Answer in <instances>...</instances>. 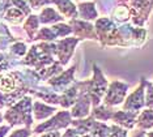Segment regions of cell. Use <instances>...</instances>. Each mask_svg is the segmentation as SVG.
<instances>
[{
  "mask_svg": "<svg viewBox=\"0 0 153 137\" xmlns=\"http://www.w3.org/2000/svg\"><path fill=\"white\" fill-rule=\"evenodd\" d=\"M147 137H153V129L151 132H147Z\"/></svg>",
  "mask_w": 153,
  "mask_h": 137,
  "instance_id": "4dcf8cb0",
  "label": "cell"
},
{
  "mask_svg": "<svg viewBox=\"0 0 153 137\" xmlns=\"http://www.w3.org/2000/svg\"><path fill=\"white\" fill-rule=\"evenodd\" d=\"M114 112H115V110H113V107L106 106V104H98V106L93 107L90 115L97 121H107V120H111Z\"/></svg>",
  "mask_w": 153,
  "mask_h": 137,
  "instance_id": "2e32d148",
  "label": "cell"
},
{
  "mask_svg": "<svg viewBox=\"0 0 153 137\" xmlns=\"http://www.w3.org/2000/svg\"><path fill=\"white\" fill-rule=\"evenodd\" d=\"M75 69H76V65L71 67L67 71L59 73L58 76L53 77V78L48 81V85H51V87H53V90L55 93H58V91L63 93L64 90H67L69 87L71 82H75V78H74Z\"/></svg>",
  "mask_w": 153,
  "mask_h": 137,
  "instance_id": "52a82bcc",
  "label": "cell"
},
{
  "mask_svg": "<svg viewBox=\"0 0 153 137\" xmlns=\"http://www.w3.org/2000/svg\"><path fill=\"white\" fill-rule=\"evenodd\" d=\"M75 84L79 89V97L76 99L75 104L72 106L71 116L72 119H84L90 115V103H92V101H90L88 91L85 89H82L81 86H79V84L76 81Z\"/></svg>",
  "mask_w": 153,
  "mask_h": 137,
  "instance_id": "5b68a950",
  "label": "cell"
},
{
  "mask_svg": "<svg viewBox=\"0 0 153 137\" xmlns=\"http://www.w3.org/2000/svg\"><path fill=\"white\" fill-rule=\"evenodd\" d=\"M110 137H128L127 129L119 127L117 124L110 125Z\"/></svg>",
  "mask_w": 153,
  "mask_h": 137,
  "instance_id": "603a6c76",
  "label": "cell"
},
{
  "mask_svg": "<svg viewBox=\"0 0 153 137\" xmlns=\"http://www.w3.org/2000/svg\"><path fill=\"white\" fill-rule=\"evenodd\" d=\"M9 129H11V125H1L0 127V137H5Z\"/></svg>",
  "mask_w": 153,
  "mask_h": 137,
  "instance_id": "f546056e",
  "label": "cell"
},
{
  "mask_svg": "<svg viewBox=\"0 0 153 137\" xmlns=\"http://www.w3.org/2000/svg\"><path fill=\"white\" fill-rule=\"evenodd\" d=\"M96 121H97L96 119L93 118L92 115H89V116H86L84 119H72L71 127L74 128L80 136L89 135V133L92 132L93 127H94Z\"/></svg>",
  "mask_w": 153,
  "mask_h": 137,
  "instance_id": "8fae6325",
  "label": "cell"
},
{
  "mask_svg": "<svg viewBox=\"0 0 153 137\" xmlns=\"http://www.w3.org/2000/svg\"><path fill=\"white\" fill-rule=\"evenodd\" d=\"M136 128L143 131L153 129V108H145L139 112L136 118Z\"/></svg>",
  "mask_w": 153,
  "mask_h": 137,
  "instance_id": "4fadbf2b",
  "label": "cell"
},
{
  "mask_svg": "<svg viewBox=\"0 0 153 137\" xmlns=\"http://www.w3.org/2000/svg\"><path fill=\"white\" fill-rule=\"evenodd\" d=\"M30 135H32V131H30L29 128L25 127V128H21V129L15 131L9 137H29Z\"/></svg>",
  "mask_w": 153,
  "mask_h": 137,
  "instance_id": "d4e9b609",
  "label": "cell"
},
{
  "mask_svg": "<svg viewBox=\"0 0 153 137\" xmlns=\"http://www.w3.org/2000/svg\"><path fill=\"white\" fill-rule=\"evenodd\" d=\"M39 21L42 24H58L59 21H64V17H62L54 8L46 7V8L41 12Z\"/></svg>",
  "mask_w": 153,
  "mask_h": 137,
  "instance_id": "ac0fdd59",
  "label": "cell"
},
{
  "mask_svg": "<svg viewBox=\"0 0 153 137\" xmlns=\"http://www.w3.org/2000/svg\"><path fill=\"white\" fill-rule=\"evenodd\" d=\"M79 38H64L59 41L56 44V56L59 58V63L62 65L67 64L69 58L75 51V46L79 43Z\"/></svg>",
  "mask_w": 153,
  "mask_h": 137,
  "instance_id": "9c48e42d",
  "label": "cell"
},
{
  "mask_svg": "<svg viewBox=\"0 0 153 137\" xmlns=\"http://www.w3.org/2000/svg\"><path fill=\"white\" fill-rule=\"evenodd\" d=\"M62 137H80V135L72 127L71 128L68 127V128H65V132L62 135Z\"/></svg>",
  "mask_w": 153,
  "mask_h": 137,
  "instance_id": "4316f807",
  "label": "cell"
},
{
  "mask_svg": "<svg viewBox=\"0 0 153 137\" xmlns=\"http://www.w3.org/2000/svg\"><path fill=\"white\" fill-rule=\"evenodd\" d=\"M38 26H39V19H38L37 16H34V15L29 16V19L26 20L24 27H25V30L27 31V34H29L30 39H34L36 33L38 31Z\"/></svg>",
  "mask_w": 153,
  "mask_h": 137,
  "instance_id": "ffe728a7",
  "label": "cell"
},
{
  "mask_svg": "<svg viewBox=\"0 0 153 137\" xmlns=\"http://www.w3.org/2000/svg\"><path fill=\"white\" fill-rule=\"evenodd\" d=\"M139 112H131V111H124V110H118L114 112L111 120L114 124L119 125V127L127 129V131H132L136 127V118Z\"/></svg>",
  "mask_w": 153,
  "mask_h": 137,
  "instance_id": "30bf717a",
  "label": "cell"
},
{
  "mask_svg": "<svg viewBox=\"0 0 153 137\" xmlns=\"http://www.w3.org/2000/svg\"><path fill=\"white\" fill-rule=\"evenodd\" d=\"M41 137H62V133L59 132V131H50V132L42 133Z\"/></svg>",
  "mask_w": 153,
  "mask_h": 137,
  "instance_id": "f1b7e54d",
  "label": "cell"
},
{
  "mask_svg": "<svg viewBox=\"0 0 153 137\" xmlns=\"http://www.w3.org/2000/svg\"><path fill=\"white\" fill-rule=\"evenodd\" d=\"M89 135L92 137H110V125H107L105 121H96Z\"/></svg>",
  "mask_w": 153,
  "mask_h": 137,
  "instance_id": "d6986e66",
  "label": "cell"
},
{
  "mask_svg": "<svg viewBox=\"0 0 153 137\" xmlns=\"http://www.w3.org/2000/svg\"><path fill=\"white\" fill-rule=\"evenodd\" d=\"M3 121V116H1V114H0V123Z\"/></svg>",
  "mask_w": 153,
  "mask_h": 137,
  "instance_id": "1f68e13d",
  "label": "cell"
},
{
  "mask_svg": "<svg viewBox=\"0 0 153 137\" xmlns=\"http://www.w3.org/2000/svg\"><path fill=\"white\" fill-rule=\"evenodd\" d=\"M127 90H128L127 84H123L120 81H113L109 85V87H107L105 98H103V104L110 106V107L120 104L124 101Z\"/></svg>",
  "mask_w": 153,
  "mask_h": 137,
  "instance_id": "8992f818",
  "label": "cell"
},
{
  "mask_svg": "<svg viewBox=\"0 0 153 137\" xmlns=\"http://www.w3.org/2000/svg\"><path fill=\"white\" fill-rule=\"evenodd\" d=\"M130 137H147V132L143 131V129H139V128H136V129L134 128Z\"/></svg>",
  "mask_w": 153,
  "mask_h": 137,
  "instance_id": "83f0119b",
  "label": "cell"
},
{
  "mask_svg": "<svg viewBox=\"0 0 153 137\" xmlns=\"http://www.w3.org/2000/svg\"><path fill=\"white\" fill-rule=\"evenodd\" d=\"M26 1H29V4H30L32 8L38 9V8H41V7H43V5L50 4L51 0H26Z\"/></svg>",
  "mask_w": 153,
  "mask_h": 137,
  "instance_id": "484cf974",
  "label": "cell"
},
{
  "mask_svg": "<svg viewBox=\"0 0 153 137\" xmlns=\"http://www.w3.org/2000/svg\"><path fill=\"white\" fill-rule=\"evenodd\" d=\"M12 52H13V54H16V55H19V56L24 55L26 52L25 43H22V42H17V43H15L12 46Z\"/></svg>",
  "mask_w": 153,
  "mask_h": 137,
  "instance_id": "cb8c5ba5",
  "label": "cell"
},
{
  "mask_svg": "<svg viewBox=\"0 0 153 137\" xmlns=\"http://www.w3.org/2000/svg\"><path fill=\"white\" fill-rule=\"evenodd\" d=\"M93 68H94V77H93V80L84 81V82H77V84L82 87V89H85L86 91H88L93 107H96L101 103L102 97L106 94L107 81H106L105 77H103L102 72H101V69L98 68V67L94 65Z\"/></svg>",
  "mask_w": 153,
  "mask_h": 137,
  "instance_id": "7a4b0ae2",
  "label": "cell"
},
{
  "mask_svg": "<svg viewBox=\"0 0 153 137\" xmlns=\"http://www.w3.org/2000/svg\"><path fill=\"white\" fill-rule=\"evenodd\" d=\"M72 123V116L71 112L67 110L63 111H58L51 116L48 120L38 124L34 128V133L37 135H42L45 132H50V131H59V129H65L71 125Z\"/></svg>",
  "mask_w": 153,
  "mask_h": 137,
  "instance_id": "3957f363",
  "label": "cell"
},
{
  "mask_svg": "<svg viewBox=\"0 0 153 137\" xmlns=\"http://www.w3.org/2000/svg\"><path fill=\"white\" fill-rule=\"evenodd\" d=\"M145 107L153 108V84L149 81L145 84Z\"/></svg>",
  "mask_w": 153,
  "mask_h": 137,
  "instance_id": "7402d4cb",
  "label": "cell"
},
{
  "mask_svg": "<svg viewBox=\"0 0 153 137\" xmlns=\"http://www.w3.org/2000/svg\"><path fill=\"white\" fill-rule=\"evenodd\" d=\"M32 112H33V103H32V98L25 97L17 104H15L13 107H11L8 111L5 112L4 119L9 123V125H20L24 124L26 128H30V125L33 124V118H32Z\"/></svg>",
  "mask_w": 153,
  "mask_h": 137,
  "instance_id": "6da1fadb",
  "label": "cell"
},
{
  "mask_svg": "<svg viewBox=\"0 0 153 137\" xmlns=\"http://www.w3.org/2000/svg\"><path fill=\"white\" fill-rule=\"evenodd\" d=\"M55 112H56V108L48 106V104H45V103H42V102H34L33 103L34 119L38 120V121L51 118Z\"/></svg>",
  "mask_w": 153,
  "mask_h": 137,
  "instance_id": "7c38bea8",
  "label": "cell"
},
{
  "mask_svg": "<svg viewBox=\"0 0 153 137\" xmlns=\"http://www.w3.org/2000/svg\"><path fill=\"white\" fill-rule=\"evenodd\" d=\"M53 31L55 33L56 38H62V37H67L72 33L71 26L67 25V24H55V25L51 27Z\"/></svg>",
  "mask_w": 153,
  "mask_h": 137,
  "instance_id": "44dd1931",
  "label": "cell"
},
{
  "mask_svg": "<svg viewBox=\"0 0 153 137\" xmlns=\"http://www.w3.org/2000/svg\"><path fill=\"white\" fill-rule=\"evenodd\" d=\"M77 13H79L80 19L85 20V21L96 20L97 17H98V12H97V9H96V7H94V3H90V1L79 4Z\"/></svg>",
  "mask_w": 153,
  "mask_h": 137,
  "instance_id": "e0dca14e",
  "label": "cell"
},
{
  "mask_svg": "<svg viewBox=\"0 0 153 137\" xmlns=\"http://www.w3.org/2000/svg\"><path fill=\"white\" fill-rule=\"evenodd\" d=\"M145 84L147 80L141 78L140 85L136 87V90L128 96V98L124 101L122 110L131 111V112H140L143 107H145Z\"/></svg>",
  "mask_w": 153,
  "mask_h": 137,
  "instance_id": "277c9868",
  "label": "cell"
},
{
  "mask_svg": "<svg viewBox=\"0 0 153 137\" xmlns=\"http://www.w3.org/2000/svg\"><path fill=\"white\" fill-rule=\"evenodd\" d=\"M51 3L56 4L59 12L62 15H64L67 19H77L79 17V13H77V9L76 7L74 5V3L71 0H51Z\"/></svg>",
  "mask_w": 153,
  "mask_h": 137,
  "instance_id": "5bb4252c",
  "label": "cell"
},
{
  "mask_svg": "<svg viewBox=\"0 0 153 137\" xmlns=\"http://www.w3.org/2000/svg\"><path fill=\"white\" fill-rule=\"evenodd\" d=\"M79 97V89L76 86V84L74 82V85L69 86L67 90H64L60 96V103L59 106H62L63 108H69L75 104L76 99Z\"/></svg>",
  "mask_w": 153,
  "mask_h": 137,
  "instance_id": "9a60e30c",
  "label": "cell"
},
{
  "mask_svg": "<svg viewBox=\"0 0 153 137\" xmlns=\"http://www.w3.org/2000/svg\"><path fill=\"white\" fill-rule=\"evenodd\" d=\"M68 25L71 26L72 33H75L79 39H97L94 27L92 26V24L82 21V20L72 19V20H69Z\"/></svg>",
  "mask_w": 153,
  "mask_h": 137,
  "instance_id": "ba28073f",
  "label": "cell"
}]
</instances>
